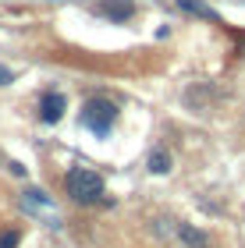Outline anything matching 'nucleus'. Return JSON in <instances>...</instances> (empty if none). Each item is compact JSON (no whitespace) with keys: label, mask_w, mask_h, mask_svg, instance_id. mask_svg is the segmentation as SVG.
<instances>
[{"label":"nucleus","mask_w":245,"mask_h":248,"mask_svg":"<svg viewBox=\"0 0 245 248\" xmlns=\"http://www.w3.org/2000/svg\"><path fill=\"white\" fill-rule=\"evenodd\" d=\"M99 11H103V18H110V21H128L135 15V4H131V0H107Z\"/></svg>","instance_id":"nucleus-4"},{"label":"nucleus","mask_w":245,"mask_h":248,"mask_svg":"<svg viewBox=\"0 0 245 248\" xmlns=\"http://www.w3.org/2000/svg\"><path fill=\"white\" fill-rule=\"evenodd\" d=\"M64 185H68V195L75 202H99L103 199V177L96 170H89V167H75L64 177Z\"/></svg>","instance_id":"nucleus-2"},{"label":"nucleus","mask_w":245,"mask_h":248,"mask_svg":"<svg viewBox=\"0 0 245 248\" xmlns=\"http://www.w3.org/2000/svg\"><path fill=\"white\" fill-rule=\"evenodd\" d=\"M178 7H185L188 15H199V18H206V21H217V11L206 7L203 0H178Z\"/></svg>","instance_id":"nucleus-5"},{"label":"nucleus","mask_w":245,"mask_h":248,"mask_svg":"<svg viewBox=\"0 0 245 248\" xmlns=\"http://www.w3.org/2000/svg\"><path fill=\"white\" fill-rule=\"evenodd\" d=\"M0 248H18V231H4L0 234Z\"/></svg>","instance_id":"nucleus-9"},{"label":"nucleus","mask_w":245,"mask_h":248,"mask_svg":"<svg viewBox=\"0 0 245 248\" xmlns=\"http://www.w3.org/2000/svg\"><path fill=\"white\" fill-rule=\"evenodd\" d=\"M25 199L32 202V206H50V199H47V195H43V191H39V188H29V191H25Z\"/></svg>","instance_id":"nucleus-8"},{"label":"nucleus","mask_w":245,"mask_h":248,"mask_svg":"<svg viewBox=\"0 0 245 248\" xmlns=\"http://www.w3.org/2000/svg\"><path fill=\"white\" fill-rule=\"evenodd\" d=\"M149 170L153 174H167V170H171V156H167L163 149H153L149 153Z\"/></svg>","instance_id":"nucleus-7"},{"label":"nucleus","mask_w":245,"mask_h":248,"mask_svg":"<svg viewBox=\"0 0 245 248\" xmlns=\"http://www.w3.org/2000/svg\"><path fill=\"white\" fill-rule=\"evenodd\" d=\"M178 231H181V241L188 248H210V238L203 231H192V227H178Z\"/></svg>","instance_id":"nucleus-6"},{"label":"nucleus","mask_w":245,"mask_h":248,"mask_svg":"<svg viewBox=\"0 0 245 248\" xmlns=\"http://www.w3.org/2000/svg\"><path fill=\"white\" fill-rule=\"evenodd\" d=\"M0 85H11V71L7 67H0Z\"/></svg>","instance_id":"nucleus-10"},{"label":"nucleus","mask_w":245,"mask_h":248,"mask_svg":"<svg viewBox=\"0 0 245 248\" xmlns=\"http://www.w3.org/2000/svg\"><path fill=\"white\" fill-rule=\"evenodd\" d=\"M114 121H117V107L110 103V99H103V96H93V99H85L82 103V124L93 135H110V128H114Z\"/></svg>","instance_id":"nucleus-1"},{"label":"nucleus","mask_w":245,"mask_h":248,"mask_svg":"<svg viewBox=\"0 0 245 248\" xmlns=\"http://www.w3.org/2000/svg\"><path fill=\"white\" fill-rule=\"evenodd\" d=\"M64 117V96L61 93H47L39 99V121L43 124H57Z\"/></svg>","instance_id":"nucleus-3"}]
</instances>
